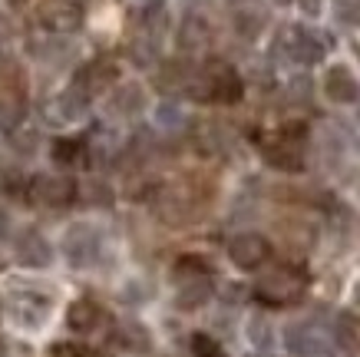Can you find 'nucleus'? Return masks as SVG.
<instances>
[{"label": "nucleus", "mask_w": 360, "mask_h": 357, "mask_svg": "<svg viewBox=\"0 0 360 357\" xmlns=\"http://www.w3.org/2000/svg\"><path fill=\"white\" fill-rule=\"evenodd\" d=\"M304 271L295 268V265H281V268L268 271L262 282L255 284V298L264 304H291L304 294Z\"/></svg>", "instance_id": "f257e3e1"}, {"label": "nucleus", "mask_w": 360, "mask_h": 357, "mask_svg": "<svg viewBox=\"0 0 360 357\" xmlns=\"http://www.w3.org/2000/svg\"><path fill=\"white\" fill-rule=\"evenodd\" d=\"M195 99H219V103H238L241 99V76L229 63H212L198 83H192Z\"/></svg>", "instance_id": "f03ea898"}, {"label": "nucleus", "mask_w": 360, "mask_h": 357, "mask_svg": "<svg viewBox=\"0 0 360 357\" xmlns=\"http://www.w3.org/2000/svg\"><path fill=\"white\" fill-rule=\"evenodd\" d=\"M268 255H271V245H268L258 232H241V235H235L229 242V258L235 261L241 271L262 268L264 261H268Z\"/></svg>", "instance_id": "7ed1b4c3"}, {"label": "nucleus", "mask_w": 360, "mask_h": 357, "mask_svg": "<svg viewBox=\"0 0 360 357\" xmlns=\"http://www.w3.org/2000/svg\"><path fill=\"white\" fill-rule=\"evenodd\" d=\"M284 341L291 347V354L297 357H328L330 341L324 331H317L314 325H291L284 331Z\"/></svg>", "instance_id": "20e7f679"}, {"label": "nucleus", "mask_w": 360, "mask_h": 357, "mask_svg": "<svg viewBox=\"0 0 360 357\" xmlns=\"http://www.w3.org/2000/svg\"><path fill=\"white\" fill-rule=\"evenodd\" d=\"M63 251H66V261L77 265V268H86L96 261V251H99V238L96 232L89 225H73L70 235L63 238Z\"/></svg>", "instance_id": "39448f33"}, {"label": "nucleus", "mask_w": 360, "mask_h": 357, "mask_svg": "<svg viewBox=\"0 0 360 357\" xmlns=\"http://www.w3.org/2000/svg\"><path fill=\"white\" fill-rule=\"evenodd\" d=\"M30 192L44 206H70L77 195V182L70 175H37Z\"/></svg>", "instance_id": "423d86ee"}, {"label": "nucleus", "mask_w": 360, "mask_h": 357, "mask_svg": "<svg viewBox=\"0 0 360 357\" xmlns=\"http://www.w3.org/2000/svg\"><path fill=\"white\" fill-rule=\"evenodd\" d=\"M40 23L53 33H73L83 23V11L73 0H46L40 7Z\"/></svg>", "instance_id": "0eeeda50"}, {"label": "nucleus", "mask_w": 360, "mask_h": 357, "mask_svg": "<svg viewBox=\"0 0 360 357\" xmlns=\"http://www.w3.org/2000/svg\"><path fill=\"white\" fill-rule=\"evenodd\" d=\"M50 258H53V249H50V242H46L40 232L27 228V232L17 238V261H20V265L44 268V265H50Z\"/></svg>", "instance_id": "6e6552de"}, {"label": "nucleus", "mask_w": 360, "mask_h": 357, "mask_svg": "<svg viewBox=\"0 0 360 357\" xmlns=\"http://www.w3.org/2000/svg\"><path fill=\"white\" fill-rule=\"evenodd\" d=\"M324 93H328L334 103H354V99L360 96V87L347 66H330L328 76H324Z\"/></svg>", "instance_id": "1a4fd4ad"}, {"label": "nucleus", "mask_w": 360, "mask_h": 357, "mask_svg": "<svg viewBox=\"0 0 360 357\" xmlns=\"http://www.w3.org/2000/svg\"><path fill=\"white\" fill-rule=\"evenodd\" d=\"M116 80H120V70H116L110 60H96V63H89L86 70L79 73L77 87L89 96V93H103V89H110Z\"/></svg>", "instance_id": "9d476101"}, {"label": "nucleus", "mask_w": 360, "mask_h": 357, "mask_svg": "<svg viewBox=\"0 0 360 357\" xmlns=\"http://www.w3.org/2000/svg\"><path fill=\"white\" fill-rule=\"evenodd\" d=\"M99 318H103L99 304H93V301H73V304H70V311H66V325L73 327L77 334H86V331H93V327L99 325Z\"/></svg>", "instance_id": "9b49d317"}, {"label": "nucleus", "mask_w": 360, "mask_h": 357, "mask_svg": "<svg viewBox=\"0 0 360 357\" xmlns=\"http://www.w3.org/2000/svg\"><path fill=\"white\" fill-rule=\"evenodd\" d=\"M291 56H295L297 63H317L321 56H324V46L317 44V37L314 33H307V30H291Z\"/></svg>", "instance_id": "f8f14e48"}, {"label": "nucleus", "mask_w": 360, "mask_h": 357, "mask_svg": "<svg viewBox=\"0 0 360 357\" xmlns=\"http://www.w3.org/2000/svg\"><path fill=\"white\" fill-rule=\"evenodd\" d=\"M208 298H212V284H208L205 275H195V278L182 282V288H179V308H186V311L205 304Z\"/></svg>", "instance_id": "ddd939ff"}, {"label": "nucleus", "mask_w": 360, "mask_h": 357, "mask_svg": "<svg viewBox=\"0 0 360 357\" xmlns=\"http://www.w3.org/2000/svg\"><path fill=\"white\" fill-rule=\"evenodd\" d=\"M83 113H86V93L79 87L66 89V93L56 96V116L63 119V123H73V119H79Z\"/></svg>", "instance_id": "4468645a"}, {"label": "nucleus", "mask_w": 360, "mask_h": 357, "mask_svg": "<svg viewBox=\"0 0 360 357\" xmlns=\"http://www.w3.org/2000/svg\"><path fill=\"white\" fill-rule=\"evenodd\" d=\"M264 20H268L264 11L262 7H255V4H251V7H241V11L235 13V27H238L241 37H258L262 27H264Z\"/></svg>", "instance_id": "2eb2a0df"}, {"label": "nucleus", "mask_w": 360, "mask_h": 357, "mask_svg": "<svg viewBox=\"0 0 360 357\" xmlns=\"http://www.w3.org/2000/svg\"><path fill=\"white\" fill-rule=\"evenodd\" d=\"M208 40V27L205 20H198V17H188L182 23V30H179V46L182 50H198V46Z\"/></svg>", "instance_id": "dca6fc26"}, {"label": "nucleus", "mask_w": 360, "mask_h": 357, "mask_svg": "<svg viewBox=\"0 0 360 357\" xmlns=\"http://www.w3.org/2000/svg\"><path fill=\"white\" fill-rule=\"evenodd\" d=\"M13 311H17V318H20L23 325H40L46 318V301L37 298V294H30V298H20Z\"/></svg>", "instance_id": "f3484780"}, {"label": "nucleus", "mask_w": 360, "mask_h": 357, "mask_svg": "<svg viewBox=\"0 0 360 357\" xmlns=\"http://www.w3.org/2000/svg\"><path fill=\"white\" fill-rule=\"evenodd\" d=\"M20 116H23L20 103H13V99H0V130H4V132L17 130Z\"/></svg>", "instance_id": "a211bd4d"}, {"label": "nucleus", "mask_w": 360, "mask_h": 357, "mask_svg": "<svg viewBox=\"0 0 360 357\" xmlns=\"http://www.w3.org/2000/svg\"><path fill=\"white\" fill-rule=\"evenodd\" d=\"M79 149H83V142L79 139H56L53 142V159L56 163H73L79 156Z\"/></svg>", "instance_id": "6ab92c4d"}, {"label": "nucleus", "mask_w": 360, "mask_h": 357, "mask_svg": "<svg viewBox=\"0 0 360 357\" xmlns=\"http://www.w3.org/2000/svg\"><path fill=\"white\" fill-rule=\"evenodd\" d=\"M139 106H142V89L139 87H122L120 99H116V109L129 116V113H136Z\"/></svg>", "instance_id": "aec40b11"}, {"label": "nucleus", "mask_w": 360, "mask_h": 357, "mask_svg": "<svg viewBox=\"0 0 360 357\" xmlns=\"http://www.w3.org/2000/svg\"><path fill=\"white\" fill-rule=\"evenodd\" d=\"M248 337L255 341L258 347L268 344V321H262V318H251V325H248Z\"/></svg>", "instance_id": "412c9836"}, {"label": "nucleus", "mask_w": 360, "mask_h": 357, "mask_svg": "<svg viewBox=\"0 0 360 357\" xmlns=\"http://www.w3.org/2000/svg\"><path fill=\"white\" fill-rule=\"evenodd\" d=\"M50 354H53V357H86L77 344H56L53 351H50Z\"/></svg>", "instance_id": "4be33fe9"}, {"label": "nucleus", "mask_w": 360, "mask_h": 357, "mask_svg": "<svg viewBox=\"0 0 360 357\" xmlns=\"http://www.w3.org/2000/svg\"><path fill=\"white\" fill-rule=\"evenodd\" d=\"M195 351H198L202 357H221L219 351H215V344L208 341V337H195Z\"/></svg>", "instance_id": "5701e85b"}, {"label": "nucleus", "mask_w": 360, "mask_h": 357, "mask_svg": "<svg viewBox=\"0 0 360 357\" xmlns=\"http://www.w3.org/2000/svg\"><path fill=\"white\" fill-rule=\"evenodd\" d=\"M297 7H301L307 17H317V13H321V0H297Z\"/></svg>", "instance_id": "b1692460"}, {"label": "nucleus", "mask_w": 360, "mask_h": 357, "mask_svg": "<svg viewBox=\"0 0 360 357\" xmlns=\"http://www.w3.org/2000/svg\"><path fill=\"white\" fill-rule=\"evenodd\" d=\"M7 225H11V218H7V215H4V212H0V238L7 235Z\"/></svg>", "instance_id": "393cba45"}, {"label": "nucleus", "mask_w": 360, "mask_h": 357, "mask_svg": "<svg viewBox=\"0 0 360 357\" xmlns=\"http://www.w3.org/2000/svg\"><path fill=\"white\" fill-rule=\"evenodd\" d=\"M7 185H11V173H4V169H0V192H4Z\"/></svg>", "instance_id": "a878e982"}, {"label": "nucleus", "mask_w": 360, "mask_h": 357, "mask_svg": "<svg viewBox=\"0 0 360 357\" xmlns=\"http://www.w3.org/2000/svg\"><path fill=\"white\" fill-rule=\"evenodd\" d=\"M142 4H146V7H155V4H162V0H142Z\"/></svg>", "instance_id": "bb28decb"}, {"label": "nucleus", "mask_w": 360, "mask_h": 357, "mask_svg": "<svg viewBox=\"0 0 360 357\" xmlns=\"http://www.w3.org/2000/svg\"><path fill=\"white\" fill-rule=\"evenodd\" d=\"M7 354V344H4V337H0V357Z\"/></svg>", "instance_id": "cd10ccee"}, {"label": "nucleus", "mask_w": 360, "mask_h": 357, "mask_svg": "<svg viewBox=\"0 0 360 357\" xmlns=\"http://www.w3.org/2000/svg\"><path fill=\"white\" fill-rule=\"evenodd\" d=\"M274 4H291V0H274Z\"/></svg>", "instance_id": "c85d7f7f"}, {"label": "nucleus", "mask_w": 360, "mask_h": 357, "mask_svg": "<svg viewBox=\"0 0 360 357\" xmlns=\"http://www.w3.org/2000/svg\"><path fill=\"white\" fill-rule=\"evenodd\" d=\"M11 4H23V0H11Z\"/></svg>", "instance_id": "c756f323"}]
</instances>
